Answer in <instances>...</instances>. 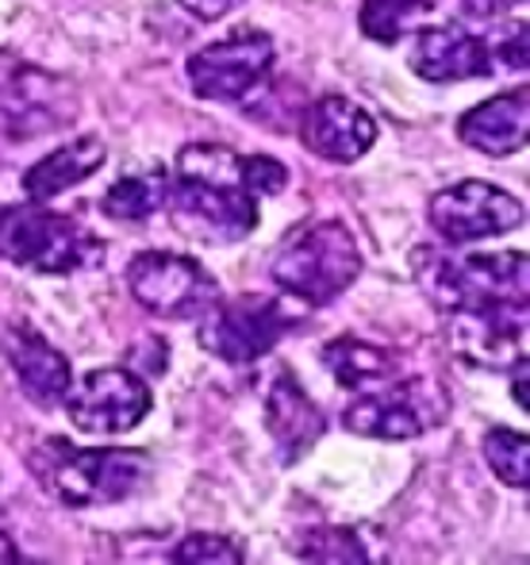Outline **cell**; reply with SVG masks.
Instances as JSON below:
<instances>
[{"label": "cell", "mask_w": 530, "mask_h": 565, "mask_svg": "<svg viewBox=\"0 0 530 565\" xmlns=\"http://www.w3.org/2000/svg\"><path fill=\"white\" fill-rule=\"evenodd\" d=\"M58 450V461H46V481L66 504L77 508L120 504L150 477V458L142 450H69L62 443Z\"/></svg>", "instance_id": "cell-7"}, {"label": "cell", "mask_w": 530, "mask_h": 565, "mask_svg": "<svg viewBox=\"0 0 530 565\" xmlns=\"http://www.w3.org/2000/svg\"><path fill=\"white\" fill-rule=\"evenodd\" d=\"M408 62L426 82H465V77L493 74V46L457 23H442V28L415 31Z\"/></svg>", "instance_id": "cell-14"}, {"label": "cell", "mask_w": 530, "mask_h": 565, "mask_svg": "<svg viewBox=\"0 0 530 565\" xmlns=\"http://www.w3.org/2000/svg\"><path fill=\"white\" fill-rule=\"evenodd\" d=\"M128 289L134 305L165 320H188L201 316L219 297L212 274L188 254L173 250H142L128 266Z\"/></svg>", "instance_id": "cell-9"}, {"label": "cell", "mask_w": 530, "mask_h": 565, "mask_svg": "<svg viewBox=\"0 0 530 565\" xmlns=\"http://www.w3.org/2000/svg\"><path fill=\"white\" fill-rule=\"evenodd\" d=\"M415 274L423 292L442 308L527 305V254H446L419 246Z\"/></svg>", "instance_id": "cell-3"}, {"label": "cell", "mask_w": 530, "mask_h": 565, "mask_svg": "<svg viewBox=\"0 0 530 565\" xmlns=\"http://www.w3.org/2000/svg\"><path fill=\"white\" fill-rule=\"evenodd\" d=\"M4 354L12 362L20 388L39 408H51V404L66 401L69 385H74V373H69V362L51 342L39 339L35 331H12L4 342Z\"/></svg>", "instance_id": "cell-17"}, {"label": "cell", "mask_w": 530, "mask_h": 565, "mask_svg": "<svg viewBox=\"0 0 530 565\" xmlns=\"http://www.w3.org/2000/svg\"><path fill=\"white\" fill-rule=\"evenodd\" d=\"M426 216L446 243L462 246L516 231L523 224V204L488 181H462V185H450L439 196H431Z\"/></svg>", "instance_id": "cell-11"}, {"label": "cell", "mask_w": 530, "mask_h": 565, "mask_svg": "<svg viewBox=\"0 0 530 565\" xmlns=\"http://www.w3.org/2000/svg\"><path fill=\"white\" fill-rule=\"evenodd\" d=\"M170 562H242L239 546L219 535H193L173 551Z\"/></svg>", "instance_id": "cell-25"}, {"label": "cell", "mask_w": 530, "mask_h": 565, "mask_svg": "<svg viewBox=\"0 0 530 565\" xmlns=\"http://www.w3.org/2000/svg\"><path fill=\"white\" fill-rule=\"evenodd\" d=\"M165 201H170V178H165V170H147V173H128V178L116 181L105 193V201H100V209L112 220H120V224H142L154 212H162Z\"/></svg>", "instance_id": "cell-20"}, {"label": "cell", "mask_w": 530, "mask_h": 565, "mask_svg": "<svg viewBox=\"0 0 530 565\" xmlns=\"http://www.w3.org/2000/svg\"><path fill=\"white\" fill-rule=\"evenodd\" d=\"M323 365L335 373V381L350 393H369V388H381L389 381L403 377L400 358L389 347H377L366 339H335L323 347Z\"/></svg>", "instance_id": "cell-19"}, {"label": "cell", "mask_w": 530, "mask_h": 565, "mask_svg": "<svg viewBox=\"0 0 530 565\" xmlns=\"http://www.w3.org/2000/svg\"><path fill=\"white\" fill-rule=\"evenodd\" d=\"M300 142L327 162H358L377 142V119L346 97H320L300 116Z\"/></svg>", "instance_id": "cell-13"}, {"label": "cell", "mask_w": 530, "mask_h": 565, "mask_svg": "<svg viewBox=\"0 0 530 565\" xmlns=\"http://www.w3.org/2000/svg\"><path fill=\"white\" fill-rule=\"evenodd\" d=\"M361 274V250L350 227L338 220H307L292 227L269 262L277 289L296 305H331Z\"/></svg>", "instance_id": "cell-2"}, {"label": "cell", "mask_w": 530, "mask_h": 565, "mask_svg": "<svg viewBox=\"0 0 530 565\" xmlns=\"http://www.w3.org/2000/svg\"><path fill=\"white\" fill-rule=\"evenodd\" d=\"M450 347L480 370L527 362V305H480L450 312Z\"/></svg>", "instance_id": "cell-12"}, {"label": "cell", "mask_w": 530, "mask_h": 565, "mask_svg": "<svg viewBox=\"0 0 530 565\" xmlns=\"http://www.w3.org/2000/svg\"><path fill=\"white\" fill-rule=\"evenodd\" d=\"M266 427L284 461L304 458L320 443L323 427H327L320 404L304 393V385L292 377V370H277L273 385L266 388Z\"/></svg>", "instance_id": "cell-15"}, {"label": "cell", "mask_w": 530, "mask_h": 565, "mask_svg": "<svg viewBox=\"0 0 530 565\" xmlns=\"http://www.w3.org/2000/svg\"><path fill=\"white\" fill-rule=\"evenodd\" d=\"M485 458L493 473L511 489H527L530 481V443L523 431H508V427H493L485 435Z\"/></svg>", "instance_id": "cell-22"}, {"label": "cell", "mask_w": 530, "mask_h": 565, "mask_svg": "<svg viewBox=\"0 0 530 565\" xmlns=\"http://www.w3.org/2000/svg\"><path fill=\"white\" fill-rule=\"evenodd\" d=\"M181 4L188 8V12L196 15V20H219V15H227L231 8H239L242 0H181Z\"/></svg>", "instance_id": "cell-26"}, {"label": "cell", "mask_w": 530, "mask_h": 565, "mask_svg": "<svg viewBox=\"0 0 530 565\" xmlns=\"http://www.w3.org/2000/svg\"><path fill=\"white\" fill-rule=\"evenodd\" d=\"M304 558L307 562H369L366 558V546H358V539L350 531H323L315 535L312 546H304Z\"/></svg>", "instance_id": "cell-24"}, {"label": "cell", "mask_w": 530, "mask_h": 565, "mask_svg": "<svg viewBox=\"0 0 530 565\" xmlns=\"http://www.w3.org/2000/svg\"><path fill=\"white\" fill-rule=\"evenodd\" d=\"M69 424L82 435H123L150 412V388L131 370H93L66 393Z\"/></svg>", "instance_id": "cell-10"}, {"label": "cell", "mask_w": 530, "mask_h": 565, "mask_svg": "<svg viewBox=\"0 0 530 565\" xmlns=\"http://www.w3.org/2000/svg\"><path fill=\"white\" fill-rule=\"evenodd\" d=\"M296 316H292L289 300L273 297H235V300H212L201 316H196V335H201L204 350L231 365L258 362L262 354L277 347L292 331Z\"/></svg>", "instance_id": "cell-6"}, {"label": "cell", "mask_w": 530, "mask_h": 565, "mask_svg": "<svg viewBox=\"0 0 530 565\" xmlns=\"http://www.w3.org/2000/svg\"><path fill=\"white\" fill-rule=\"evenodd\" d=\"M450 416V393L434 377H403L381 388L358 393V401L343 412V427L361 439L403 443L434 431Z\"/></svg>", "instance_id": "cell-5"}, {"label": "cell", "mask_w": 530, "mask_h": 565, "mask_svg": "<svg viewBox=\"0 0 530 565\" xmlns=\"http://www.w3.org/2000/svg\"><path fill=\"white\" fill-rule=\"evenodd\" d=\"M465 147H473L485 158H508L527 147L530 139V93L511 89L500 97H488L457 124Z\"/></svg>", "instance_id": "cell-16"}, {"label": "cell", "mask_w": 530, "mask_h": 565, "mask_svg": "<svg viewBox=\"0 0 530 565\" xmlns=\"http://www.w3.org/2000/svg\"><path fill=\"white\" fill-rule=\"evenodd\" d=\"M100 166H105V142L85 135V139L69 142V147L54 150L51 158L31 166V170L23 173V189H28V196L35 204H51L54 196H62L66 189L93 178Z\"/></svg>", "instance_id": "cell-18"}, {"label": "cell", "mask_w": 530, "mask_h": 565, "mask_svg": "<svg viewBox=\"0 0 530 565\" xmlns=\"http://www.w3.org/2000/svg\"><path fill=\"white\" fill-rule=\"evenodd\" d=\"M170 212L196 243H239L258 227V196L242 185L239 154L227 147H185L170 181Z\"/></svg>", "instance_id": "cell-1"}, {"label": "cell", "mask_w": 530, "mask_h": 565, "mask_svg": "<svg viewBox=\"0 0 530 565\" xmlns=\"http://www.w3.org/2000/svg\"><path fill=\"white\" fill-rule=\"evenodd\" d=\"M239 170H242V185L255 196H277L289 185V170H284L277 158H266V154L239 158Z\"/></svg>", "instance_id": "cell-23"}, {"label": "cell", "mask_w": 530, "mask_h": 565, "mask_svg": "<svg viewBox=\"0 0 530 565\" xmlns=\"http://www.w3.org/2000/svg\"><path fill=\"white\" fill-rule=\"evenodd\" d=\"M431 0H366L361 4V31L377 43H397L431 12Z\"/></svg>", "instance_id": "cell-21"}, {"label": "cell", "mask_w": 530, "mask_h": 565, "mask_svg": "<svg viewBox=\"0 0 530 565\" xmlns=\"http://www.w3.org/2000/svg\"><path fill=\"white\" fill-rule=\"evenodd\" d=\"M269 70H273V43H269V35L242 28L188 58V85L204 100L242 105V100H250L255 93L266 89Z\"/></svg>", "instance_id": "cell-8"}, {"label": "cell", "mask_w": 530, "mask_h": 565, "mask_svg": "<svg viewBox=\"0 0 530 565\" xmlns=\"http://www.w3.org/2000/svg\"><path fill=\"white\" fill-rule=\"evenodd\" d=\"M0 258L39 274H77L105 258V243L77 220L31 201L0 216Z\"/></svg>", "instance_id": "cell-4"}]
</instances>
